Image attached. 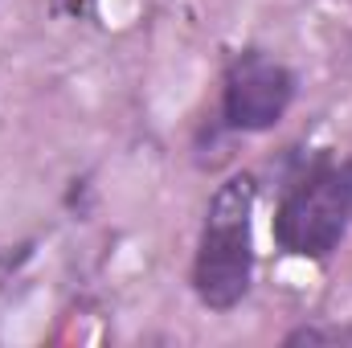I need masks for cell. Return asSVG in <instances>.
Wrapping results in <instances>:
<instances>
[{"instance_id": "3", "label": "cell", "mask_w": 352, "mask_h": 348, "mask_svg": "<svg viewBox=\"0 0 352 348\" xmlns=\"http://www.w3.org/2000/svg\"><path fill=\"white\" fill-rule=\"evenodd\" d=\"M291 94H295V83L283 62L266 54H242L226 78V119L242 131L274 127L291 107Z\"/></svg>"}, {"instance_id": "1", "label": "cell", "mask_w": 352, "mask_h": 348, "mask_svg": "<svg viewBox=\"0 0 352 348\" xmlns=\"http://www.w3.org/2000/svg\"><path fill=\"white\" fill-rule=\"evenodd\" d=\"M250 213H254V180L230 176L209 205L201 250L192 266V283L205 307L230 312L250 287Z\"/></svg>"}, {"instance_id": "2", "label": "cell", "mask_w": 352, "mask_h": 348, "mask_svg": "<svg viewBox=\"0 0 352 348\" xmlns=\"http://www.w3.org/2000/svg\"><path fill=\"white\" fill-rule=\"evenodd\" d=\"M352 226V160L320 164L303 176L274 217V238L287 254L324 259Z\"/></svg>"}]
</instances>
